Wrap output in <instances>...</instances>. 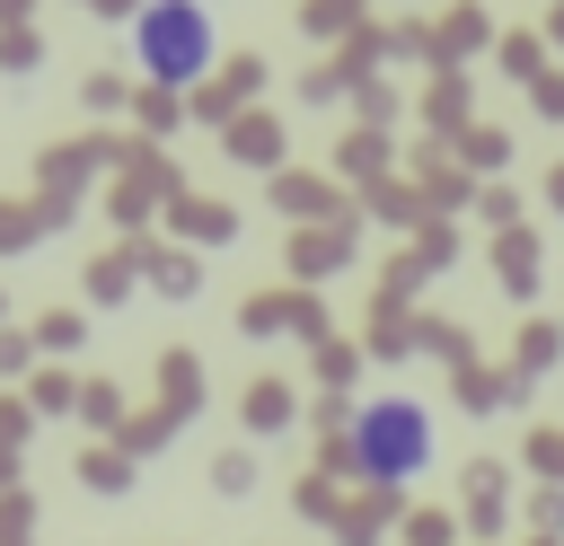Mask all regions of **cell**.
<instances>
[{"mask_svg": "<svg viewBox=\"0 0 564 546\" xmlns=\"http://www.w3.org/2000/svg\"><path fill=\"white\" fill-rule=\"evenodd\" d=\"M344 440H352V467H361L370 484H414V476L432 467V414H423L414 396H370Z\"/></svg>", "mask_w": 564, "mask_h": 546, "instance_id": "obj_1", "label": "cell"}, {"mask_svg": "<svg viewBox=\"0 0 564 546\" xmlns=\"http://www.w3.org/2000/svg\"><path fill=\"white\" fill-rule=\"evenodd\" d=\"M132 53H141L150 79H203V70H212V9H194V0H159V9H141Z\"/></svg>", "mask_w": 564, "mask_h": 546, "instance_id": "obj_2", "label": "cell"}]
</instances>
